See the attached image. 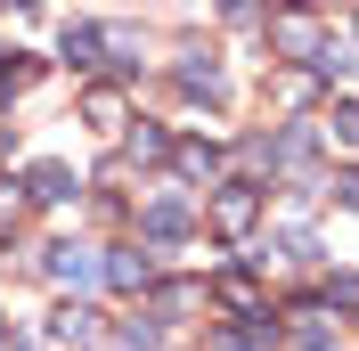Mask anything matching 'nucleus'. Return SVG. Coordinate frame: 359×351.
I'll return each mask as SVG.
<instances>
[{"mask_svg": "<svg viewBox=\"0 0 359 351\" xmlns=\"http://www.w3.org/2000/svg\"><path fill=\"white\" fill-rule=\"evenodd\" d=\"M253 220H262V188H253V180H221V188H212V229H221V237H245Z\"/></svg>", "mask_w": 359, "mask_h": 351, "instance_id": "1", "label": "nucleus"}, {"mask_svg": "<svg viewBox=\"0 0 359 351\" xmlns=\"http://www.w3.org/2000/svg\"><path fill=\"white\" fill-rule=\"evenodd\" d=\"M262 33H269L278 58H311V49H318V17H311V8H269Z\"/></svg>", "mask_w": 359, "mask_h": 351, "instance_id": "2", "label": "nucleus"}, {"mask_svg": "<svg viewBox=\"0 0 359 351\" xmlns=\"http://www.w3.org/2000/svg\"><path fill=\"white\" fill-rule=\"evenodd\" d=\"M41 270H49L57 286H90V278H98V253L66 237V245H49V253H41Z\"/></svg>", "mask_w": 359, "mask_h": 351, "instance_id": "3", "label": "nucleus"}, {"mask_svg": "<svg viewBox=\"0 0 359 351\" xmlns=\"http://www.w3.org/2000/svg\"><path fill=\"white\" fill-rule=\"evenodd\" d=\"M98 270H107V286H123V294H139V286H156V262H147L139 245H114V253H107Z\"/></svg>", "mask_w": 359, "mask_h": 351, "instance_id": "4", "label": "nucleus"}, {"mask_svg": "<svg viewBox=\"0 0 359 351\" xmlns=\"http://www.w3.org/2000/svg\"><path fill=\"white\" fill-rule=\"evenodd\" d=\"M172 164H180V180H196V188H221V155L204 147V139H180V147H172Z\"/></svg>", "mask_w": 359, "mask_h": 351, "instance_id": "5", "label": "nucleus"}, {"mask_svg": "<svg viewBox=\"0 0 359 351\" xmlns=\"http://www.w3.org/2000/svg\"><path fill=\"white\" fill-rule=\"evenodd\" d=\"M212 303L237 310V319H262V286H253L245 270H229V278H212Z\"/></svg>", "mask_w": 359, "mask_h": 351, "instance_id": "6", "label": "nucleus"}, {"mask_svg": "<svg viewBox=\"0 0 359 351\" xmlns=\"http://www.w3.org/2000/svg\"><path fill=\"white\" fill-rule=\"evenodd\" d=\"M49 335H57V343H74V351H82V343H98V310L66 303V310H57V319H49Z\"/></svg>", "mask_w": 359, "mask_h": 351, "instance_id": "7", "label": "nucleus"}, {"mask_svg": "<svg viewBox=\"0 0 359 351\" xmlns=\"http://www.w3.org/2000/svg\"><path fill=\"white\" fill-rule=\"evenodd\" d=\"M180 90H188V98H229V82H221L212 58H188V66H180Z\"/></svg>", "mask_w": 359, "mask_h": 351, "instance_id": "8", "label": "nucleus"}, {"mask_svg": "<svg viewBox=\"0 0 359 351\" xmlns=\"http://www.w3.org/2000/svg\"><path fill=\"white\" fill-rule=\"evenodd\" d=\"M74 197V172L66 164H33V204H66Z\"/></svg>", "mask_w": 359, "mask_h": 351, "instance_id": "9", "label": "nucleus"}, {"mask_svg": "<svg viewBox=\"0 0 359 351\" xmlns=\"http://www.w3.org/2000/svg\"><path fill=\"white\" fill-rule=\"evenodd\" d=\"M139 229H147V237H188V204H147Z\"/></svg>", "mask_w": 359, "mask_h": 351, "instance_id": "10", "label": "nucleus"}, {"mask_svg": "<svg viewBox=\"0 0 359 351\" xmlns=\"http://www.w3.org/2000/svg\"><path fill=\"white\" fill-rule=\"evenodd\" d=\"M66 66H74V74L98 66V25H66Z\"/></svg>", "mask_w": 359, "mask_h": 351, "instance_id": "11", "label": "nucleus"}, {"mask_svg": "<svg viewBox=\"0 0 359 351\" xmlns=\"http://www.w3.org/2000/svg\"><path fill=\"white\" fill-rule=\"evenodd\" d=\"M82 114L98 131H114V123H123V90H82Z\"/></svg>", "mask_w": 359, "mask_h": 351, "instance_id": "12", "label": "nucleus"}, {"mask_svg": "<svg viewBox=\"0 0 359 351\" xmlns=\"http://www.w3.org/2000/svg\"><path fill=\"white\" fill-rule=\"evenodd\" d=\"M204 303V286H188V278H172V286H156V310H172V319H188V310Z\"/></svg>", "mask_w": 359, "mask_h": 351, "instance_id": "13", "label": "nucleus"}, {"mask_svg": "<svg viewBox=\"0 0 359 351\" xmlns=\"http://www.w3.org/2000/svg\"><path fill=\"white\" fill-rule=\"evenodd\" d=\"M163 155H172V131H156V123L131 131V164H163Z\"/></svg>", "mask_w": 359, "mask_h": 351, "instance_id": "14", "label": "nucleus"}, {"mask_svg": "<svg viewBox=\"0 0 359 351\" xmlns=\"http://www.w3.org/2000/svg\"><path fill=\"white\" fill-rule=\"evenodd\" d=\"M114 343H123V351H156V319H123Z\"/></svg>", "mask_w": 359, "mask_h": 351, "instance_id": "15", "label": "nucleus"}, {"mask_svg": "<svg viewBox=\"0 0 359 351\" xmlns=\"http://www.w3.org/2000/svg\"><path fill=\"white\" fill-rule=\"evenodd\" d=\"M327 131H335L343 147H359V98H343V107H335V123H327Z\"/></svg>", "mask_w": 359, "mask_h": 351, "instance_id": "16", "label": "nucleus"}, {"mask_svg": "<svg viewBox=\"0 0 359 351\" xmlns=\"http://www.w3.org/2000/svg\"><path fill=\"white\" fill-rule=\"evenodd\" d=\"M335 204H343V213H359V172H335Z\"/></svg>", "mask_w": 359, "mask_h": 351, "instance_id": "17", "label": "nucleus"}, {"mask_svg": "<svg viewBox=\"0 0 359 351\" xmlns=\"http://www.w3.org/2000/svg\"><path fill=\"white\" fill-rule=\"evenodd\" d=\"M221 8H229V17H237V25H253V17H262V8H253V0H221Z\"/></svg>", "mask_w": 359, "mask_h": 351, "instance_id": "18", "label": "nucleus"}, {"mask_svg": "<svg viewBox=\"0 0 359 351\" xmlns=\"http://www.w3.org/2000/svg\"><path fill=\"white\" fill-rule=\"evenodd\" d=\"M0 220H17V197H8V188H0Z\"/></svg>", "mask_w": 359, "mask_h": 351, "instance_id": "19", "label": "nucleus"}, {"mask_svg": "<svg viewBox=\"0 0 359 351\" xmlns=\"http://www.w3.org/2000/svg\"><path fill=\"white\" fill-rule=\"evenodd\" d=\"M0 8H33V0H0Z\"/></svg>", "mask_w": 359, "mask_h": 351, "instance_id": "20", "label": "nucleus"}, {"mask_svg": "<svg viewBox=\"0 0 359 351\" xmlns=\"http://www.w3.org/2000/svg\"><path fill=\"white\" fill-rule=\"evenodd\" d=\"M0 351H8V335H0Z\"/></svg>", "mask_w": 359, "mask_h": 351, "instance_id": "21", "label": "nucleus"}, {"mask_svg": "<svg viewBox=\"0 0 359 351\" xmlns=\"http://www.w3.org/2000/svg\"><path fill=\"white\" fill-rule=\"evenodd\" d=\"M0 90H8V74H0Z\"/></svg>", "mask_w": 359, "mask_h": 351, "instance_id": "22", "label": "nucleus"}, {"mask_svg": "<svg viewBox=\"0 0 359 351\" xmlns=\"http://www.w3.org/2000/svg\"><path fill=\"white\" fill-rule=\"evenodd\" d=\"M0 147H8V131H0Z\"/></svg>", "mask_w": 359, "mask_h": 351, "instance_id": "23", "label": "nucleus"}]
</instances>
